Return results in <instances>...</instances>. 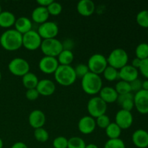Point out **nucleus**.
<instances>
[{
  "instance_id": "obj_41",
  "label": "nucleus",
  "mask_w": 148,
  "mask_h": 148,
  "mask_svg": "<svg viewBox=\"0 0 148 148\" xmlns=\"http://www.w3.org/2000/svg\"><path fill=\"white\" fill-rule=\"evenodd\" d=\"M142 82H143V81L140 80L139 78H137V79L130 82V87H131L132 92H134L136 93V92H137L138 91L141 90Z\"/></svg>"
},
{
  "instance_id": "obj_23",
  "label": "nucleus",
  "mask_w": 148,
  "mask_h": 148,
  "mask_svg": "<svg viewBox=\"0 0 148 148\" xmlns=\"http://www.w3.org/2000/svg\"><path fill=\"white\" fill-rule=\"evenodd\" d=\"M16 17L10 11H2L0 14V27L3 28H10L15 23Z\"/></svg>"
},
{
  "instance_id": "obj_35",
  "label": "nucleus",
  "mask_w": 148,
  "mask_h": 148,
  "mask_svg": "<svg viewBox=\"0 0 148 148\" xmlns=\"http://www.w3.org/2000/svg\"><path fill=\"white\" fill-rule=\"evenodd\" d=\"M95 123H96V126H98L99 128L106 130L107 127L111 124V120L106 114H103V115L100 116L98 118H96Z\"/></svg>"
},
{
  "instance_id": "obj_32",
  "label": "nucleus",
  "mask_w": 148,
  "mask_h": 148,
  "mask_svg": "<svg viewBox=\"0 0 148 148\" xmlns=\"http://www.w3.org/2000/svg\"><path fill=\"white\" fill-rule=\"evenodd\" d=\"M85 140L79 137H72L68 140L67 148H85Z\"/></svg>"
},
{
  "instance_id": "obj_48",
  "label": "nucleus",
  "mask_w": 148,
  "mask_h": 148,
  "mask_svg": "<svg viewBox=\"0 0 148 148\" xmlns=\"http://www.w3.org/2000/svg\"><path fill=\"white\" fill-rule=\"evenodd\" d=\"M3 146H4V143L1 138H0V148H3Z\"/></svg>"
},
{
  "instance_id": "obj_19",
  "label": "nucleus",
  "mask_w": 148,
  "mask_h": 148,
  "mask_svg": "<svg viewBox=\"0 0 148 148\" xmlns=\"http://www.w3.org/2000/svg\"><path fill=\"white\" fill-rule=\"evenodd\" d=\"M95 10V5L91 0H80L77 4V11L80 15L89 17L92 15Z\"/></svg>"
},
{
  "instance_id": "obj_9",
  "label": "nucleus",
  "mask_w": 148,
  "mask_h": 148,
  "mask_svg": "<svg viewBox=\"0 0 148 148\" xmlns=\"http://www.w3.org/2000/svg\"><path fill=\"white\" fill-rule=\"evenodd\" d=\"M43 39L37 30H31L23 35V46L29 51H36L40 47Z\"/></svg>"
},
{
  "instance_id": "obj_46",
  "label": "nucleus",
  "mask_w": 148,
  "mask_h": 148,
  "mask_svg": "<svg viewBox=\"0 0 148 148\" xmlns=\"http://www.w3.org/2000/svg\"><path fill=\"white\" fill-rule=\"evenodd\" d=\"M142 90L148 91V79H145L142 82Z\"/></svg>"
},
{
  "instance_id": "obj_43",
  "label": "nucleus",
  "mask_w": 148,
  "mask_h": 148,
  "mask_svg": "<svg viewBox=\"0 0 148 148\" xmlns=\"http://www.w3.org/2000/svg\"><path fill=\"white\" fill-rule=\"evenodd\" d=\"M53 0H37V3L39 6L43 7H47Z\"/></svg>"
},
{
  "instance_id": "obj_10",
  "label": "nucleus",
  "mask_w": 148,
  "mask_h": 148,
  "mask_svg": "<svg viewBox=\"0 0 148 148\" xmlns=\"http://www.w3.org/2000/svg\"><path fill=\"white\" fill-rule=\"evenodd\" d=\"M59 30V27L55 22L47 21L39 25L37 32L42 39L46 40L56 38Z\"/></svg>"
},
{
  "instance_id": "obj_1",
  "label": "nucleus",
  "mask_w": 148,
  "mask_h": 148,
  "mask_svg": "<svg viewBox=\"0 0 148 148\" xmlns=\"http://www.w3.org/2000/svg\"><path fill=\"white\" fill-rule=\"evenodd\" d=\"M0 45L9 51L18 50L23 46V35L15 29H7L0 36Z\"/></svg>"
},
{
  "instance_id": "obj_6",
  "label": "nucleus",
  "mask_w": 148,
  "mask_h": 148,
  "mask_svg": "<svg viewBox=\"0 0 148 148\" xmlns=\"http://www.w3.org/2000/svg\"><path fill=\"white\" fill-rule=\"evenodd\" d=\"M87 65L90 72L98 75L103 74L106 68L108 66L107 58L101 53L92 55L88 59Z\"/></svg>"
},
{
  "instance_id": "obj_24",
  "label": "nucleus",
  "mask_w": 148,
  "mask_h": 148,
  "mask_svg": "<svg viewBox=\"0 0 148 148\" xmlns=\"http://www.w3.org/2000/svg\"><path fill=\"white\" fill-rule=\"evenodd\" d=\"M39 79L37 75L33 72H29L24 76L22 77V82L25 88L27 90L34 89L37 87Z\"/></svg>"
},
{
  "instance_id": "obj_12",
  "label": "nucleus",
  "mask_w": 148,
  "mask_h": 148,
  "mask_svg": "<svg viewBox=\"0 0 148 148\" xmlns=\"http://www.w3.org/2000/svg\"><path fill=\"white\" fill-rule=\"evenodd\" d=\"M59 64L58 60L55 57L44 56L40 59L38 62L39 69L43 73L50 75L54 74L57 68L59 67Z\"/></svg>"
},
{
  "instance_id": "obj_3",
  "label": "nucleus",
  "mask_w": 148,
  "mask_h": 148,
  "mask_svg": "<svg viewBox=\"0 0 148 148\" xmlns=\"http://www.w3.org/2000/svg\"><path fill=\"white\" fill-rule=\"evenodd\" d=\"M53 75L56 82L64 87L70 86L77 79L75 69L71 65H59Z\"/></svg>"
},
{
  "instance_id": "obj_27",
  "label": "nucleus",
  "mask_w": 148,
  "mask_h": 148,
  "mask_svg": "<svg viewBox=\"0 0 148 148\" xmlns=\"http://www.w3.org/2000/svg\"><path fill=\"white\" fill-rule=\"evenodd\" d=\"M103 77L109 82H113V81L119 79V70L111 66H108L106 68V69L103 72Z\"/></svg>"
},
{
  "instance_id": "obj_28",
  "label": "nucleus",
  "mask_w": 148,
  "mask_h": 148,
  "mask_svg": "<svg viewBox=\"0 0 148 148\" xmlns=\"http://www.w3.org/2000/svg\"><path fill=\"white\" fill-rule=\"evenodd\" d=\"M136 57L140 60L148 59V43H141L135 49Z\"/></svg>"
},
{
  "instance_id": "obj_33",
  "label": "nucleus",
  "mask_w": 148,
  "mask_h": 148,
  "mask_svg": "<svg viewBox=\"0 0 148 148\" xmlns=\"http://www.w3.org/2000/svg\"><path fill=\"white\" fill-rule=\"evenodd\" d=\"M47 10L50 15L57 16L62 12V6L60 3L53 1L47 7Z\"/></svg>"
},
{
  "instance_id": "obj_38",
  "label": "nucleus",
  "mask_w": 148,
  "mask_h": 148,
  "mask_svg": "<svg viewBox=\"0 0 148 148\" xmlns=\"http://www.w3.org/2000/svg\"><path fill=\"white\" fill-rule=\"evenodd\" d=\"M119 106H121V109L125 110V111H132V110L134 108V96L126 99Z\"/></svg>"
},
{
  "instance_id": "obj_44",
  "label": "nucleus",
  "mask_w": 148,
  "mask_h": 148,
  "mask_svg": "<svg viewBox=\"0 0 148 148\" xmlns=\"http://www.w3.org/2000/svg\"><path fill=\"white\" fill-rule=\"evenodd\" d=\"M141 62H142V60H140V59H138V58L135 57L134 59L132 60V66H133V67L136 68V69H139V68H140V65H141Z\"/></svg>"
},
{
  "instance_id": "obj_20",
  "label": "nucleus",
  "mask_w": 148,
  "mask_h": 148,
  "mask_svg": "<svg viewBox=\"0 0 148 148\" xmlns=\"http://www.w3.org/2000/svg\"><path fill=\"white\" fill-rule=\"evenodd\" d=\"M118 96V93L113 87H103L99 92V97L107 104L116 102Z\"/></svg>"
},
{
  "instance_id": "obj_50",
  "label": "nucleus",
  "mask_w": 148,
  "mask_h": 148,
  "mask_svg": "<svg viewBox=\"0 0 148 148\" xmlns=\"http://www.w3.org/2000/svg\"><path fill=\"white\" fill-rule=\"evenodd\" d=\"M1 12H2V10H1V5H0V14H1Z\"/></svg>"
},
{
  "instance_id": "obj_8",
  "label": "nucleus",
  "mask_w": 148,
  "mask_h": 148,
  "mask_svg": "<svg viewBox=\"0 0 148 148\" xmlns=\"http://www.w3.org/2000/svg\"><path fill=\"white\" fill-rule=\"evenodd\" d=\"M30 68L28 62L20 57L14 58L8 64V69L10 73L17 77H23L30 72Z\"/></svg>"
},
{
  "instance_id": "obj_34",
  "label": "nucleus",
  "mask_w": 148,
  "mask_h": 148,
  "mask_svg": "<svg viewBox=\"0 0 148 148\" xmlns=\"http://www.w3.org/2000/svg\"><path fill=\"white\" fill-rule=\"evenodd\" d=\"M104 148H126L124 142L120 138L108 140L105 143Z\"/></svg>"
},
{
  "instance_id": "obj_26",
  "label": "nucleus",
  "mask_w": 148,
  "mask_h": 148,
  "mask_svg": "<svg viewBox=\"0 0 148 148\" xmlns=\"http://www.w3.org/2000/svg\"><path fill=\"white\" fill-rule=\"evenodd\" d=\"M106 134L109 140L119 138L121 134V129L115 122H111V124L106 129Z\"/></svg>"
},
{
  "instance_id": "obj_51",
  "label": "nucleus",
  "mask_w": 148,
  "mask_h": 148,
  "mask_svg": "<svg viewBox=\"0 0 148 148\" xmlns=\"http://www.w3.org/2000/svg\"><path fill=\"white\" fill-rule=\"evenodd\" d=\"M147 36H148V29H147Z\"/></svg>"
},
{
  "instance_id": "obj_15",
  "label": "nucleus",
  "mask_w": 148,
  "mask_h": 148,
  "mask_svg": "<svg viewBox=\"0 0 148 148\" xmlns=\"http://www.w3.org/2000/svg\"><path fill=\"white\" fill-rule=\"evenodd\" d=\"M46 115L41 110H33L28 116L29 124L34 130L43 127L46 124Z\"/></svg>"
},
{
  "instance_id": "obj_7",
  "label": "nucleus",
  "mask_w": 148,
  "mask_h": 148,
  "mask_svg": "<svg viewBox=\"0 0 148 148\" xmlns=\"http://www.w3.org/2000/svg\"><path fill=\"white\" fill-rule=\"evenodd\" d=\"M106 103L104 102L99 96H95L89 100L87 108L89 115L94 119L106 114L107 110Z\"/></svg>"
},
{
  "instance_id": "obj_18",
  "label": "nucleus",
  "mask_w": 148,
  "mask_h": 148,
  "mask_svg": "<svg viewBox=\"0 0 148 148\" xmlns=\"http://www.w3.org/2000/svg\"><path fill=\"white\" fill-rule=\"evenodd\" d=\"M132 140L134 145L138 148L148 147V132L145 130H137L132 135Z\"/></svg>"
},
{
  "instance_id": "obj_21",
  "label": "nucleus",
  "mask_w": 148,
  "mask_h": 148,
  "mask_svg": "<svg viewBox=\"0 0 148 148\" xmlns=\"http://www.w3.org/2000/svg\"><path fill=\"white\" fill-rule=\"evenodd\" d=\"M49 16L50 14H49L46 7L38 6L32 12L31 19L34 23L40 25L47 22Z\"/></svg>"
},
{
  "instance_id": "obj_39",
  "label": "nucleus",
  "mask_w": 148,
  "mask_h": 148,
  "mask_svg": "<svg viewBox=\"0 0 148 148\" xmlns=\"http://www.w3.org/2000/svg\"><path fill=\"white\" fill-rule=\"evenodd\" d=\"M39 93L36 88L34 89H28L25 92V97L29 101H36L39 97Z\"/></svg>"
},
{
  "instance_id": "obj_30",
  "label": "nucleus",
  "mask_w": 148,
  "mask_h": 148,
  "mask_svg": "<svg viewBox=\"0 0 148 148\" xmlns=\"http://www.w3.org/2000/svg\"><path fill=\"white\" fill-rule=\"evenodd\" d=\"M136 21L140 27L148 29V10H144L139 12L136 17Z\"/></svg>"
},
{
  "instance_id": "obj_5",
  "label": "nucleus",
  "mask_w": 148,
  "mask_h": 148,
  "mask_svg": "<svg viewBox=\"0 0 148 148\" xmlns=\"http://www.w3.org/2000/svg\"><path fill=\"white\" fill-rule=\"evenodd\" d=\"M40 49L44 56L55 58L64 50L62 42L56 38L43 40Z\"/></svg>"
},
{
  "instance_id": "obj_36",
  "label": "nucleus",
  "mask_w": 148,
  "mask_h": 148,
  "mask_svg": "<svg viewBox=\"0 0 148 148\" xmlns=\"http://www.w3.org/2000/svg\"><path fill=\"white\" fill-rule=\"evenodd\" d=\"M74 69H75V74H76L77 78L80 77L82 79L85 75H86L88 72H90L88 65L82 63L77 65L75 66V68H74Z\"/></svg>"
},
{
  "instance_id": "obj_29",
  "label": "nucleus",
  "mask_w": 148,
  "mask_h": 148,
  "mask_svg": "<svg viewBox=\"0 0 148 148\" xmlns=\"http://www.w3.org/2000/svg\"><path fill=\"white\" fill-rule=\"evenodd\" d=\"M33 135H34L35 139L39 143H46L49 139V132L43 127L34 130Z\"/></svg>"
},
{
  "instance_id": "obj_11",
  "label": "nucleus",
  "mask_w": 148,
  "mask_h": 148,
  "mask_svg": "<svg viewBox=\"0 0 148 148\" xmlns=\"http://www.w3.org/2000/svg\"><path fill=\"white\" fill-rule=\"evenodd\" d=\"M134 107L140 114H148V91L141 90L134 95Z\"/></svg>"
},
{
  "instance_id": "obj_22",
  "label": "nucleus",
  "mask_w": 148,
  "mask_h": 148,
  "mask_svg": "<svg viewBox=\"0 0 148 148\" xmlns=\"http://www.w3.org/2000/svg\"><path fill=\"white\" fill-rule=\"evenodd\" d=\"M14 25V29L22 35L33 30L32 21L27 17H20L16 19Z\"/></svg>"
},
{
  "instance_id": "obj_2",
  "label": "nucleus",
  "mask_w": 148,
  "mask_h": 148,
  "mask_svg": "<svg viewBox=\"0 0 148 148\" xmlns=\"http://www.w3.org/2000/svg\"><path fill=\"white\" fill-rule=\"evenodd\" d=\"M81 86L85 93L95 95L99 93L103 88V80L100 75L90 72L82 78Z\"/></svg>"
},
{
  "instance_id": "obj_37",
  "label": "nucleus",
  "mask_w": 148,
  "mask_h": 148,
  "mask_svg": "<svg viewBox=\"0 0 148 148\" xmlns=\"http://www.w3.org/2000/svg\"><path fill=\"white\" fill-rule=\"evenodd\" d=\"M68 139L63 136L56 137L53 141V148H67Z\"/></svg>"
},
{
  "instance_id": "obj_14",
  "label": "nucleus",
  "mask_w": 148,
  "mask_h": 148,
  "mask_svg": "<svg viewBox=\"0 0 148 148\" xmlns=\"http://www.w3.org/2000/svg\"><path fill=\"white\" fill-rule=\"evenodd\" d=\"M95 119L90 116H84L78 121V130L83 134H90L96 128Z\"/></svg>"
},
{
  "instance_id": "obj_16",
  "label": "nucleus",
  "mask_w": 148,
  "mask_h": 148,
  "mask_svg": "<svg viewBox=\"0 0 148 148\" xmlns=\"http://www.w3.org/2000/svg\"><path fill=\"white\" fill-rule=\"evenodd\" d=\"M119 75L121 80L130 83L138 78L139 70L131 64H127L119 70Z\"/></svg>"
},
{
  "instance_id": "obj_47",
  "label": "nucleus",
  "mask_w": 148,
  "mask_h": 148,
  "mask_svg": "<svg viewBox=\"0 0 148 148\" xmlns=\"http://www.w3.org/2000/svg\"><path fill=\"white\" fill-rule=\"evenodd\" d=\"M85 148H99V147H98L96 145L93 144V143H91V144L87 145Z\"/></svg>"
},
{
  "instance_id": "obj_31",
  "label": "nucleus",
  "mask_w": 148,
  "mask_h": 148,
  "mask_svg": "<svg viewBox=\"0 0 148 148\" xmlns=\"http://www.w3.org/2000/svg\"><path fill=\"white\" fill-rule=\"evenodd\" d=\"M114 88H115L118 95H122V94L132 92L130 83V82H125V81L119 80V82H117Z\"/></svg>"
},
{
  "instance_id": "obj_42",
  "label": "nucleus",
  "mask_w": 148,
  "mask_h": 148,
  "mask_svg": "<svg viewBox=\"0 0 148 148\" xmlns=\"http://www.w3.org/2000/svg\"><path fill=\"white\" fill-rule=\"evenodd\" d=\"M134 96V94L132 93V92H129V93H126V94H122V95H119L118 98H117V103L119 105L121 103L124 101H125L126 99L129 98H131V97Z\"/></svg>"
},
{
  "instance_id": "obj_45",
  "label": "nucleus",
  "mask_w": 148,
  "mask_h": 148,
  "mask_svg": "<svg viewBox=\"0 0 148 148\" xmlns=\"http://www.w3.org/2000/svg\"><path fill=\"white\" fill-rule=\"evenodd\" d=\"M11 148H28L27 145L23 142H17L12 145Z\"/></svg>"
},
{
  "instance_id": "obj_4",
  "label": "nucleus",
  "mask_w": 148,
  "mask_h": 148,
  "mask_svg": "<svg viewBox=\"0 0 148 148\" xmlns=\"http://www.w3.org/2000/svg\"><path fill=\"white\" fill-rule=\"evenodd\" d=\"M107 62L108 66L119 70L120 69L128 64L129 55L124 49L117 48L111 51L107 57Z\"/></svg>"
},
{
  "instance_id": "obj_17",
  "label": "nucleus",
  "mask_w": 148,
  "mask_h": 148,
  "mask_svg": "<svg viewBox=\"0 0 148 148\" xmlns=\"http://www.w3.org/2000/svg\"><path fill=\"white\" fill-rule=\"evenodd\" d=\"M36 90L39 95L43 96H50L56 91V85L52 80L49 79H43L39 80Z\"/></svg>"
},
{
  "instance_id": "obj_49",
  "label": "nucleus",
  "mask_w": 148,
  "mask_h": 148,
  "mask_svg": "<svg viewBox=\"0 0 148 148\" xmlns=\"http://www.w3.org/2000/svg\"><path fill=\"white\" fill-rule=\"evenodd\" d=\"M1 71H0V82H1Z\"/></svg>"
},
{
  "instance_id": "obj_13",
  "label": "nucleus",
  "mask_w": 148,
  "mask_h": 148,
  "mask_svg": "<svg viewBox=\"0 0 148 148\" xmlns=\"http://www.w3.org/2000/svg\"><path fill=\"white\" fill-rule=\"evenodd\" d=\"M134 121L131 111L121 109L116 113L115 116V123L122 130H127L132 127Z\"/></svg>"
},
{
  "instance_id": "obj_40",
  "label": "nucleus",
  "mask_w": 148,
  "mask_h": 148,
  "mask_svg": "<svg viewBox=\"0 0 148 148\" xmlns=\"http://www.w3.org/2000/svg\"><path fill=\"white\" fill-rule=\"evenodd\" d=\"M138 70H140V73L144 77L148 79V59L142 60L141 65Z\"/></svg>"
},
{
  "instance_id": "obj_25",
  "label": "nucleus",
  "mask_w": 148,
  "mask_h": 148,
  "mask_svg": "<svg viewBox=\"0 0 148 148\" xmlns=\"http://www.w3.org/2000/svg\"><path fill=\"white\" fill-rule=\"evenodd\" d=\"M57 60L59 65H71V64L73 62L75 56H74L73 52L71 50L68 49H64L62 52L57 56Z\"/></svg>"
}]
</instances>
